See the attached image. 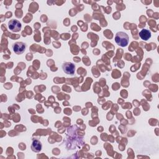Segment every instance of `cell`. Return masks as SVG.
<instances>
[{"label": "cell", "mask_w": 159, "mask_h": 159, "mask_svg": "<svg viewBox=\"0 0 159 159\" xmlns=\"http://www.w3.org/2000/svg\"><path fill=\"white\" fill-rule=\"evenodd\" d=\"M129 36L124 32H118L115 36L116 43L120 47H126L129 43Z\"/></svg>", "instance_id": "1"}, {"label": "cell", "mask_w": 159, "mask_h": 159, "mask_svg": "<svg viewBox=\"0 0 159 159\" xmlns=\"http://www.w3.org/2000/svg\"><path fill=\"white\" fill-rule=\"evenodd\" d=\"M8 27L12 32H17L21 29L22 25L17 20L11 19L8 22Z\"/></svg>", "instance_id": "2"}, {"label": "cell", "mask_w": 159, "mask_h": 159, "mask_svg": "<svg viewBox=\"0 0 159 159\" xmlns=\"http://www.w3.org/2000/svg\"><path fill=\"white\" fill-rule=\"evenodd\" d=\"M13 51L17 55L22 54L25 49V45L23 42H17L12 45Z\"/></svg>", "instance_id": "3"}, {"label": "cell", "mask_w": 159, "mask_h": 159, "mask_svg": "<svg viewBox=\"0 0 159 159\" xmlns=\"http://www.w3.org/2000/svg\"><path fill=\"white\" fill-rule=\"evenodd\" d=\"M62 68L63 71L68 75H73L75 71V65L71 62H66L63 64Z\"/></svg>", "instance_id": "4"}, {"label": "cell", "mask_w": 159, "mask_h": 159, "mask_svg": "<svg viewBox=\"0 0 159 159\" xmlns=\"http://www.w3.org/2000/svg\"><path fill=\"white\" fill-rule=\"evenodd\" d=\"M139 36L142 40H148L151 37V32L149 30L143 29L139 32Z\"/></svg>", "instance_id": "5"}, {"label": "cell", "mask_w": 159, "mask_h": 159, "mask_svg": "<svg viewBox=\"0 0 159 159\" xmlns=\"http://www.w3.org/2000/svg\"><path fill=\"white\" fill-rule=\"evenodd\" d=\"M31 148L32 149L33 151L34 152H39L42 149V144H41V142L38 140H33L32 142V146H31Z\"/></svg>", "instance_id": "6"}]
</instances>
